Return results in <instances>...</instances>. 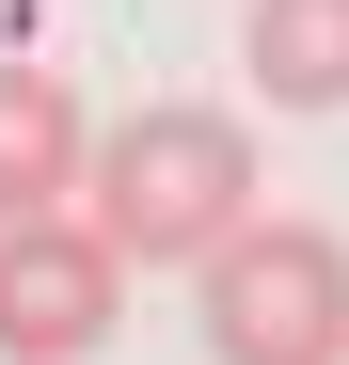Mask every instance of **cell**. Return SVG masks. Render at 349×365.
Segmentation results:
<instances>
[{"label": "cell", "mask_w": 349, "mask_h": 365, "mask_svg": "<svg viewBox=\"0 0 349 365\" xmlns=\"http://www.w3.org/2000/svg\"><path fill=\"white\" fill-rule=\"evenodd\" d=\"M191 286H207V349L222 365H349V238L333 222L254 207Z\"/></svg>", "instance_id": "cell-2"}, {"label": "cell", "mask_w": 349, "mask_h": 365, "mask_svg": "<svg viewBox=\"0 0 349 365\" xmlns=\"http://www.w3.org/2000/svg\"><path fill=\"white\" fill-rule=\"evenodd\" d=\"M80 175H95V128H80V96H64V64H16V48H0V222L64 207Z\"/></svg>", "instance_id": "cell-4"}, {"label": "cell", "mask_w": 349, "mask_h": 365, "mask_svg": "<svg viewBox=\"0 0 349 365\" xmlns=\"http://www.w3.org/2000/svg\"><path fill=\"white\" fill-rule=\"evenodd\" d=\"M127 302V255H111L95 207H32L0 222V365H80Z\"/></svg>", "instance_id": "cell-3"}, {"label": "cell", "mask_w": 349, "mask_h": 365, "mask_svg": "<svg viewBox=\"0 0 349 365\" xmlns=\"http://www.w3.org/2000/svg\"><path fill=\"white\" fill-rule=\"evenodd\" d=\"M254 128L239 111H207V96H159L127 111V128H95V175H80V207L111 222V255L127 270H207L222 238L254 222Z\"/></svg>", "instance_id": "cell-1"}, {"label": "cell", "mask_w": 349, "mask_h": 365, "mask_svg": "<svg viewBox=\"0 0 349 365\" xmlns=\"http://www.w3.org/2000/svg\"><path fill=\"white\" fill-rule=\"evenodd\" d=\"M239 64L270 111H349V0H239Z\"/></svg>", "instance_id": "cell-5"}]
</instances>
